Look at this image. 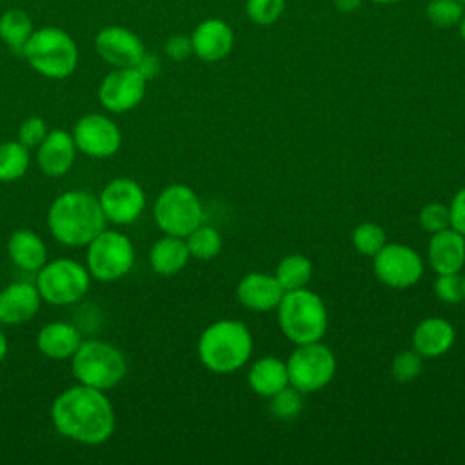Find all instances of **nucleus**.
<instances>
[{"mask_svg":"<svg viewBox=\"0 0 465 465\" xmlns=\"http://www.w3.org/2000/svg\"><path fill=\"white\" fill-rule=\"evenodd\" d=\"M51 421L64 438L98 445L109 440L114 430V411L104 391L78 383L54 398Z\"/></svg>","mask_w":465,"mask_h":465,"instance_id":"1","label":"nucleus"},{"mask_svg":"<svg viewBox=\"0 0 465 465\" xmlns=\"http://www.w3.org/2000/svg\"><path fill=\"white\" fill-rule=\"evenodd\" d=\"M98 198L84 191H67L56 196L47 213L53 238L69 247L87 245L105 227Z\"/></svg>","mask_w":465,"mask_h":465,"instance_id":"2","label":"nucleus"},{"mask_svg":"<svg viewBox=\"0 0 465 465\" xmlns=\"http://www.w3.org/2000/svg\"><path fill=\"white\" fill-rule=\"evenodd\" d=\"M252 334L238 320H216L198 338V358L205 369L229 374L242 369L252 354Z\"/></svg>","mask_w":465,"mask_h":465,"instance_id":"3","label":"nucleus"},{"mask_svg":"<svg viewBox=\"0 0 465 465\" xmlns=\"http://www.w3.org/2000/svg\"><path fill=\"white\" fill-rule=\"evenodd\" d=\"M278 325L294 345L320 341L327 332L329 314L323 300L307 287L285 291L278 307Z\"/></svg>","mask_w":465,"mask_h":465,"instance_id":"4","label":"nucleus"},{"mask_svg":"<svg viewBox=\"0 0 465 465\" xmlns=\"http://www.w3.org/2000/svg\"><path fill=\"white\" fill-rule=\"evenodd\" d=\"M22 56L36 73L53 80L67 78L78 64L74 40L58 27L33 31Z\"/></svg>","mask_w":465,"mask_h":465,"instance_id":"5","label":"nucleus"},{"mask_svg":"<svg viewBox=\"0 0 465 465\" xmlns=\"http://www.w3.org/2000/svg\"><path fill=\"white\" fill-rule=\"evenodd\" d=\"M71 358V371L78 383L100 391L113 389L127 372V363L122 351L107 341H82Z\"/></svg>","mask_w":465,"mask_h":465,"instance_id":"6","label":"nucleus"},{"mask_svg":"<svg viewBox=\"0 0 465 465\" xmlns=\"http://www.w3.org/2000/svg\"><path fill=\"white\" fill-rule=\"evenodd\" d=\"M91 285L85 265L71 258L45 262L36 274V289L44 302L51 305H73L80 302Z\"/></svg>","mask_w":465,"mask_h":465,"instance_id":"7","label":"nucleus"},{"mask_svg":"<svg viewBox=\"0 0 465 465\" xmlns=\"http://www.w3.org/2000/svg\"><path fill=\"white\" fill-rule=\"evenodd\" d=\"M153 214L160 231L185 238L203 222V205L189 185L171 183L156 196Z\"/></svg>","mask_w":465,"mask_h":465,"instance_id":"8","label":"nucleus"},{"mask_svg":"<svg viewBox=\"0 0 465 465\" xmlns=\"http://www.w3.org/2000/svg\"><path fill=\"white\" fill-rule=\"evenodd\" d=\"M285 363L289 385L298 389L302 394L323 389L331 383L336 372V358L322 340L296 345Z\"/></svg>","mask_w":465,"mask_h":465,"instance_id":"9","label":"nucleus"},{"mask_svg":"<svg viewBox=\"0 0 465 465\" xmlns=\"http://www.w3.org/2000/svg\"><path fill=\"white\" fill-rule=\"evenodd\" d=\"M134 263L131 240L116 231H102L87 243V271L98 282L124 278Z\"/></svg>","mask_w":465,"mask_h":465,"instance_id":"10","label":"nucleus"},{"mask_svg":"<svg viewBox=\"0 0 465 465\" xmlns=\"http://www.w3.org/2000/svg\"><path fill=\"white\" fill-rule=\"evenodd\" d=\"M372 269L376 278L391 289H407L423 276L421 256L405 243H385L381 251L372 256Z\"/></svg>","mask_w":465,"mask_h":465,"instance_id":"11","label":"nucleus"},{"mask_svg":"<svg viewBox=\"0 0 465 465\" xmlns=\"http://www.w3.org/2000/svg\"><path fill=\"white\" fill-rule=\"evenodd\" d=\"M73 140L78 151L93 158H109L122 145L118 125L98 113L84 114L73 129Z\"/></svg>","mask_w":465,"mask_h":465,"instance_id":"12","label":"nucleus"},{"mask_svg":"<svg viewBox=\"0 0 465 465\" xmlns=\"http://www.w3.org/2000/svg\"><path fill=\"white\" fill-rule=\"evenodd\" d=\"M98 202L105 220L116 225H129L140 218L145 207V193L131 178H114L102 189Z\"/></svg>","mask_w":465,"mask_h":465,"instance_id":"13","label":"nucleus"},{"mask_svg":"<svg viewBox=\"0 0 465 465\" xmlns=\"http://www.w3.org/2000/svg\"><path fill=\"white\" fill-rule=\"evenodd\" d=\"M145 78L136 67H116L98 87V100L111 113L134 109L145 94Z\"/></svg>","mask_w":465,"mask_h":465,"instance_id":"14","label":"nucleus"},{"mask_svg":"<svg viewBox=\"0 0 465 465\" xmlns=\"http://www.w3.org/2000/svg\"><path fill=\"white\" fill-rule=\"evenodd\" d=\"M96 53L114 67H136L145 49L142 40L125 27H104L94 38Z\"/></svg>","mask_w":465,"mask_h":465,"instance_id":"15","label":"nucleus"},{"mask_svg":"<svg viewBox=\"0 0 465 465\" xmlns=\"http://www.w3.org/2000/svg\"><path fill=\"white\" fill-rule=\"evenodd\" d=\"M283 289L274 274L252 271L247 272L236 285V298L238 302L254 312H269L276 311Z\"/></svg>","mask_w":465,"mask_h":465,"instance_id":"16","label":"nucleus"},{"mask_svg":"<svg viewBox=\"0 0 465 465\" xmlns=\"http://www.w3.org/2000/svg\"><path fill=\"white\" fill-rule=\"evenodd\" d=\"M76 145L73 134L64 129H53L36 147V163L51 178L64 176L74 163Z\"/></svg>","mask_w":465,"mask_h":465,"instance_id":"17","label":"nucleus"},{"mask_svg":"<svg viewBox=\"0 0 465 465\" xmlns=\"http://www.w3.org/2000/svg\"><path fill=\"white\" fill-rule=\"evenodd\" d=\"M42 296L36 285L13 282L0 291V323L20 325L29 322L40 309Z\"/></svg>","mask_w":465,"mask_h":465,"instance_id":"18","label":"nucleus"},{"mask_svg":"<svg viewBox=\"0 0 465 465\" xmlns=\"http://www.w3.org/2000/svg\"><path fill=\"white\" fill-rule=\"evenodd\" d=\"M427 258L436 274L460 272L465 265V236L452 227L432 232L429 238Z\"/></svg>","mask_w":465,"mask_h":465,"instance_id":"19","label":"nucleus"},{"mask_svg":"<svg viewBox=\"0 0 465 465\" xmlns=\"http://www.w3.org/2000/svg\"><path fill=\"white\" fill-rule=\"evenodd\" d=\"M456 341L452 323L440 316L421 320L412 331V349L423 358H438L450 351Z\"/></svg>","mask_w":465,"mask_h":465,"instance_id":"20","label":"nucleus"},{"mask_svg":"<svg viewBox=\"0 0 465 465\" xmlns=\"http://www.w3.org/2000/svg\"><path fill=\"white\" fill-rule=\"evenodd\" d=\"M193 53L203 62H218L225 58L232 47L231 27L218 18L203 20L191 36Z\"/></svg>","mask_w":465,"mask_h":465,"instance_id":"21","label":"nucleus"},{"mask_svg":"<svg viewBox=\"0 0 465 465\" xmlns=\"http://www.w3.org/2000/svg\"><path fill=\"white\" fill-rule=\"evenodd\" d=\"M247 383L254 394L271 398L289 385L287 363L276 356H262L249 367Z\"/></svg>","mask_w":465,"mask_h":465,"instance_id":"22","label":"nucleus"},{"mask_svg":"<svg viewBox=\"0 0 465 465\" xmlns=\"http://www.w3.org/2000/svg\"><path fill=\"white\" fill-rule=\"evenodd\" d=\"M80 343L82 340L78 329L65 322L45 323L36 336L38 351L51 360L71 358Z\"/></svg>","mask_w":465,"mask_h":465,"instance_id":"23","label":"nucleus"},{"mask_svg":"<svg viewBox=\"0 0 465 465\" xmlns=\"http://www.w3.org/2000/svg\"><path fill=\"white\" fill-rule=\"evenodd\" d=\"M7 254L24 271H38L47 262L44 240L31 229H16L7 240Z\"/></svg>","mask_w":465,"mask_h":465,"instance_id":"24","label":"nucleus"},{"mask_svg":"<svg viewBox=\"0 0 465 465\" xmlns=\"http://www.w3.org/2000/svg\"><path fill=\"white\" fill-rule=\"evenodd\" d=\"M191 254L185 243V238L165 234L163 238L156 240L149 251V263L156 274L162 276H173L180 272Z\"/></svg>","mask_w":465,"mask_h":465,"instance_id":"25","label":"nucleus"},{"mask_svg":"<svg viewBox=\"0 0 465 465\" xmlns=\"http://www.w3.org/2000/svg\"><path fill=\"white\" fill-rule=\"evenodd\" d=\"M31 35H33V24L25 11L13 7L0 16V38L7 44V47L15 54L24 53V47Z\"/></svg>","mask_w":465,"mask_h":465,"instance_id":"26","label":"nucleus"},{"mask_svg":"<svg viewBox=\"0 0 465 465\" xmlns=\"http://www.w3.org/2000/svg\"><path fill=\"white\" fill-rule=\"evenodd\" d=\"M274 276L283 291L307 287L312 278V262L305 254H287L278 262Z\"/></svg>","mask_w":465,"mask_h":465,"instance_id":"27","label":"nucleus"},{"mask_svg":"<svg viewBox=\"0 0 465 465\" xmlns=\"http://www.w3.org/2000/svg\"><path fill=\"white\" fill-rule=\"evenodd\" d=\"M189 254L196 260H213L222 252L223 238L220 231L203 222L185 236Z\"/></svg>","mask_w":465,"mask_h":465,"instance_id":"28","label":"nucleus"},{"mask_svg":"<svg viewBox=\"0 0 465 465\" xmlns=\"http://www.w3.org/2000/svg\"><path fill=\"white\" fill-rule=\"evenodd\" d=\"M29 167V149L20 142L0 143V182H15Z\"/></svg>","mask_w":465,"mask_h":465,"instance_id":"29","label":"nucleus"},{"mask_svg":"<svg viewBox=\"0 0 465 465\" xmlns=\"http://www.w3.org/2000/svg\"><path fill=\"white\" fill-rule=\"evenodd\" d=\"M352 247L363 256H376L387 243L385 229L374 222H361L354 227L351 234Z\"/></svg>","mask_w":465,"mask_h":465,"instance_id":"30","label":"nucleus"},{"mask_svg":"<svg viewBox=\"0 0 465 465\" xmlns=\"http://www.w3.org/2000/svg\"><path fill=\"white\" fill-rule=\"evenodd\" d=\"M303 409V394L292 385L283 387L269 398V411L280 421H291L300 416Z\"/></svg>","mask_w":465,"mask_h":465,"instance_id":"31","label":"nucleus"},{"mask_svg":"<svg viewBox=\"0 0 465 465\" xmlns=\"http://www.w3.org/2000/svg\"><path fill=\"white\" fill-rule=\"evenodd\" d=\"M423 371V356L414 349L398 352L391 363V374L398 383L414 381Z\"/></svg>","mask_w":465,"mask_h":465,"instance_id":"32","label":"nucleus"},{"mask_svg":"<svg viewBox=\"0 0 465 465\" xmlns=\"http://www.w3.org/2000/svg\"><path fill=\"white\" fill-rule=\"evenodd\" d=\"M463 9L458 0H430L427 5L429 20L438 27H449L461 20Z\"/></svg>","mask_w":465,"mask_h":465,"instance_id":"33","label":"nucleus"},{"mask_svg":"<svg viewBox=\"0 0 465 465\" xmlns=\"http://www.w3.org/2000/svg\"><path fill=\"white\" fill-rule=\"evenodd\" d=\"M434 294L440 302L449 305L463 302V276L460 272L438 274L434 280Z\"/></svg>","mask_w":465,"mask_h":465,"instance_id":"34","label":"nucleus"},{"mask_svg":"<svg viewBox=\"0 0 465 465\" xmlns=\"http://www.w3.org/2000/svg\"><path fill=\"white\" fill-rule=\"evenodd\" d=\"M420 225L425 232L432 234L438 231H443L447 227H450V213H449V205H443L440 202H432L427 203L421 211H420Z\"/></svg>","mask_w":465,"mask_h":465,"instance_id":"35","label":"nucleus"},{"mask_svg":"<svg viewBox=\"0 0 465 465\" xmlns=\"http://www.w3.org/2000/svg\"><path fill=\"white\" fill-rule=\"evenodd\" d=\"M285 0H247V15L254 24L269 25L278 20Z\"/></svg>","mask_w":465,"mask_h":465,"instance_id":"36","label":"nucleus"},{"mask_svg":"<svg viewBox=\"0 0 465 465\" xmlns=\"http://www.w3.org/2000/svg\"><path fill=\"white\" fill-rule=\"evenodd\" d=\"M47 125L42 118L38 116H29L22 122L20 129H18V142L22 145H25L27 149L38 147L42 143V140L47 136Z\"/></svg>","mask_w":465,"mask_h":465,"instance_id":"37","label":"nucleus"},{"mask_svg":"<svg viewBox=\"0 0 465 465\" xmlns=\"http://www.w3.org/2000/svg\"><path fill=\"white\" fill-rule=\"evenodd\" d=\"M165 54L171 58V60H185L191 53H193V42L189 36L185 35H173L167 42H165Z\"/></svg>","mask_w":465,"mask_h":465,"instance_id":"38","label":"nucleus"},{"mask_svg":"<svg viewBox=\"0 0 465 465\" xmlns=\"http://www.w3.org/2000/svg\"><path fill=\"white\" fill-rule=\"evenodd\" d=\"M450 227L465 236V187H461L450 200Z\"/></svg>","mask_w":465,"mask_h":465,"instance_id":"39","label":"nucleus"},{"mask_svg":"<svg viewBox=\"0 0 465 465\" xmlns=\"http://www.w3.org/2000/svg\"><path fill=\"white\" fill-rule=\"evenodd\" d=\"M136 69L142 73V76H143L145 80H151V78H154V76L160 73L162 64H160V58H158L156 54L143 53V56H142V60L138 62Z\"/></svg>","mask_w":465,"mask_h":465,"instance_id":"40","label":"nucleus"},{"mask_svg":"<svg viewBox=\"0 0 465 465\" xmlns=\"http://www.w3.org/2000/svg\"><path fill=\"white\" fill-rule=\"evenodd\" d=\"M334 4H336V7H338L340 11L351 13V11H354V9L360 7L361 0H334Z\"/></svg>","mask_w":465,"mask_h":465,"instance_id":"41","label":"nucleus"},{"mask_svg":"<svg viewBox=\"0 0 465 465\" xmlns=\"http://www.w3.org/2000/svg\"><path fill=\"white\" fill-rule=\"evenodd\" d=\"M5 354H7V340H5V336H4V332L0 331V363L4 361V358H5Z\"/></svg>","mask_w":465,"mask_h":465,"instance_id":"42","label":"nucleus"},{"mask_svg":"<svg viewBox=\"0 0 465 465\" xmlns=\"http://www.w3.org/2000/svg\"><path fill=\"white\" fill-rule=\"evenodd\" d=\"M460 33H461V38L465 40V16L461 18V24H460Z\"/></svg>","mask_w":465,"mask_h":465,"instance_id":"43","label":"nucleus"},{"mask_svg":"<svg viewBox=\"0 0 465 465\" xmlns=\"http://www.w3.org/2000/svg\"><path fill=\"white\" fill-rule=\"evenodd\" d=\"M374 2H380V4H392V2H400V0H374Z\"/></svg>","mask_w":465,"mask_h":465,"instance_id":"44","label":"nucleus"},{"mask_svg":"<svg viewBox=\"0 0 465 465\" xmlns=\"http://www.w3.org/2000/svg\"><path fill=\"white\" fill-rule=\"evenodd\" d=\"M463 302H465V276H463Z\"/></svg>","mask_w":465,"mask_h":465,"instance_id":"45","label":"nucleus"},{"mask_svg":"<svg viewBox=\"0 0 465 465\" xmlns=\"http://www.w3.org/2000/svg\"><path fill=\"white\" fill-rule=\"evenodd\" d=\"M458 2H461V4H465V0H458Z\"/></svg>","mask_w":465,"mask_h":465,"instance_id":"46","label":"nucleus"}]
</instances>
